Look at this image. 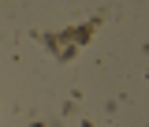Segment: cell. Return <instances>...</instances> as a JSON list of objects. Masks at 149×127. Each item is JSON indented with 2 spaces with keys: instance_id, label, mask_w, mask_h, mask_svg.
<instances>
[{
  "instance_id": "obj_1",
  "label": "cell",
  "mask_w": 149,
  "mask_h": 127,
  "mask_svg": "<svg viewBox=\"0 0 149 127\" xmlns=\"http://www.w3.org/2000/svg\"><path fill=\"white\" fill-rule=\"evenodd\" d=\"M34 127H41V123H34Z\"/></svg>"
}]
</instances>
